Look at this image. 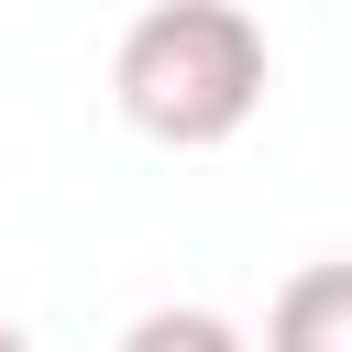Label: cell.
<instances>
[{
  "label": "cell",
  "instance_id": "obj_1",
  "mask_svg": "<svg viewBox=\"0 0 352 352\" xmlns=\"http://www.w3.org/2000/svg\"><path fill=\"white\" fill-rule=\"evenodd\" d=\"M264 77H275L264 22L231 11V0H165V11H143V22L121 33V55H110L121 121H132L143 143H165V154L231 143V132L264 110Z\"/></svg>",
  "mask_w": 352,
  "mask_h": 352
},
{
  "label": "cell",
  "instance_id": "obj_2",
  "mask_svg": "<svg viewBox=\"0 0 352 352\" xmlns=\"http://www.w3.org/2000/svg\"><path fill=\"white\" fill-rule=\"evenodd\" d=\"M264 352H352V264H297L275 286Z\"/></svg>",
  "mask_w": 352,
  "mask_h": 352
},
{
  "label": "cell",
  "instance_id": "obj_3",
  "mask_svg": "<svg viewBox=\"0 0 352 352\" xmlns=\"http://www.w3.org/2000/svg\"><path fill=\"white\" fill-rule=\"evenodd\" d=\"M121 352H253L220 308H143L132 330H121Z\"/></svg>",
  "mask_w": 352,
  "mask_h": 352
},
{
  "label": "cell",
  "instance_id": "obj_4",
  "mask_svg": "<svg viewBox=\"0 0 352 352\" xmlns=\"http://www.w3.org/2000/svg\"><path fill=\"white\" fill-rule=\"evenodd\" d=\"M0 352H33V341H22V330H11V319H0Z\"/></svg>",
  "mask_w": 352,
  "mask_h": 352
}]
</instances>
